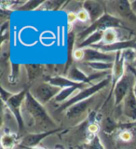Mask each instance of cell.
Instances as JSON below:
<instances>
[{
  "instance_id": "obj_27",
  "label": "cell",
  "mask_w": 136,
  "mask_h": 149,
  "mask_svg": "<svg viewBox=\"0 0 136 149\" xmlns=\"http://www.w3.org/2000/svg\"><path fill=\"white\" fill-rule=\"evenodd\" d=\"M118 128H122L126 130L136 128V121H130V122H126V123H120L118 125Z\"/></svg>"
},
{
  "instance_id": "obj_20",
  "label": "cell",
  "mask_w": 136,
  "mask_h": 149,
  "mask_svg": "<svg viewBox=\"0 0 136 149\" xmlns=\"http://www.w3.org/2000/svg\"><path fill=\"white\" fill-rule=\"evenodd\" d=\"M64 1H43L41 5L36 8V10H54V9H58L63 6Z\"/></svg>"
},
{
  "instance_id": "obj_16",
  "label": "cell",
  "mask_w": 136,
  "mask_h": 149,
  "mask_svg": "<svg viewBox=\"0 0 136 149\" xmlns=\"http://www.w3.org/2000/svg\"><path fill=\"white\" fill-rule=\"evenodd\" d=\"M95 72H112L114 67V63H103V62H91L83 63Z\"/></svg>"
},
{
  "instance_id": "obj_10",
  "label": "cell",
  "mask_w": 136,
  "mask_h": 149,
  "mask_svg": "<svg viewBox=\"0 0 136 149\" xmlns=\"http://www.w3.org/2000/svg\"><path fill=\"white\" fill-rule=\"evenodd\" d=\"M62 129H56L50 132H36V133H29L26 136L23 137L22 140L21 144L24 147H30V148H35L38 146V144L43 139L47 138L50 135L56 133L58 132H61Z\"/></svg>"
},
{
  "instance_id": "obj_9",
  "label": "cell",
  "mask_w": 136,
  "mask_h": 149,
  "mask_svg": "<svg viewBox=\"0 0 136 149\" xmlns=\"http://www.w3.org/2000/svg\"><path fill=\"white\" fill-rule=\"evenodd\" d=\"M126 62H125V58L122 51H118L116 52V61L114 63V67L113 70L111 72V78H112V90L115 88V86L116 85L121 77H122L125 73L126 70H127V67H126Z\"/></svg>"
},
{
  "instance_id": "obj_12",
  "label": "cell",
  "mask_w": 136,
  "mask_h": 149,
  "mask_svg": "<svg viewBox=\"0 0 136 149\" xmlns=\"http://www.w3.org/2000/svg\"><path fill=\"white\" fill-rule=\"evenodd\" d=\"M103 4L99 1H85L83 2L84 8L87 9V11L89 12L91 16V22L93 23L96 22L97 20H99L101 17L105 15V7L103 6Z\"/></svg>"
},
{
  "instance_id": "obj_30",
  "label": "cell",
  "mask_w": 136,
  "mask_h": 149,
  "mask_svg": "<svg viewBox=\"0 0 136 149\" xmlns=\"http://www.w3.org/2000/svg\"><path fill=\"white\" fill-rule=\"evenodd\" d=\"M132 66H133V67H136V59H135V61L133 63V64H130Z\"/></svg>"
},
{
  "instance_id": "obj_5",
  "label": "cell",
  "mask_w": 136,
  "mask_h": 149,
  "mask_svg": "<svg viewBox=\"0 0 136 149\" xmlns=\"http://www.w3.org/2000/svg\"><path fill=\"white\" fill-rule=\"evenodd\" d=\"M135 78L133 74L127 68L124 76L121 77L120 80L116 83V85L113 88V95L115 98V104L119 105L122 102L125 97L130 92L134 86Z\"/></svg>"
},
{
  "instance_id": "obj_32",
  "label": "cell",
  "mask_w": 136,
  "mask_h": 149,
  "mask_svg": "<svg viewBox=\"0 0 136 149\" xmlns=\"http://www.w3.org/2000/svg\"><path fill=\"white\" fill-rule=\"evenodd\" d=\"M78 149H84V148H83V147H79Z\"/></svg>"
},
{
  "instance_id": "obj_14",
  "label": "cell",
  "mask_w": 136,
  "mask_h": 149,
  "mask_svg": "<svg viewBox=\"0 0 136 149\" xmlns=\"http://www.w3.org/2000/svg\"><path fill=\"white\" fill-rule=\"evenodd\" d=\"M65 77L68 79H70L71 81L77 84L87 83V84H91V85H94V84H92L91 82L90 77L78 67V65H72L67 71V74Z\"/></svg>"
},
{
  "instance_id": "obj_28",
  "label": "cell",
  "mask_w": 136,
  "mask_h": 149,
  "mask_svg": "<svg viewBox=\"0 0 136 149\" xmlns=\"http://www.w3.org/2000/svg\"><path fill=\"white\" fill-rule=\"evenodd\" d=\"M127 68L133 74L134 78H135L134 86H133V91H134V94H135V96H136V67H133V66H132V65H127Z\"/></svg>"
},
{
  "instance_id": "obj_4",
  "label": "cell",
  "mask_w": 136,
  "mask_h": 149,
  "mask_svg": "<svg viewBox=\"0 0 136 149\" xmlns=\"http://www.w3.org/2000/svg\"><path fill=\"white\" fill-rule=\"evenodd\" d=\"M61 91H62L61 88L53 86L48 81H45L33 86L29 92L39 104L45 105L51 100H54Z\"/></svg>"
},
{
  "instance_id": "obj_21",
  "label": "cell",
  "mask_w": 136,
  "mask_h": 149,
  "mask_svg": "<svg viewBox=\"0 0 136 149\" xmlns=\"http://www.w3.org/2000/svg\"><path fill=\"white\" fill-rule=\"evenodd\" d=\"M84 149H105L104 146L101 142V139L99 136H93L92 138H91V140L89 141L87 143H84L83 146Z\"/></svg>"
},
{
  "instance_id": "obj_25",
  "label": "cell",
  "mask_w": 136,
  "mask_h": 149,
  "mask_svg": "<svg viewBox=\"0 0 136 149\" xmlns=\"http://www.w3.org/2000/svg\"><path fill=\"white\" fill-rule=\"evenodd\" d=\"M99 130H100V126H99V124H98L97 122L92 121L91 123L89 124V126H88V132L92 134L93 136L97 135V133L99 132Z\"/></svg>"
},
{
  "instance_id": "obj_1",
  "label": "cell",
  "mask_w": 136,
  "mask_h": 149,
  "mask_svg": "<svg viewBox=\"0 0 136 149\" xmlns=\"http://www.w3.org/2000/svg\"><path fill=\"white\" fill-rule=\"evenodd\" d=\"M22 116L23 122L30 118L33 126L39 132H46L56 130V125L52 118L48 115L44 105L39 104L30 92L26 93L25 99L22 105Z\"/></svg>"
},
{
  "instance_id": "obj_24",
  "label": "cell",
  "mask_w": 136,
  "mask_h": 149,
  "mask_svg": "<svg viewBox=\"0 0 136 149\" xmlns=\"http://www.w3.org/2000/svg\"><path fill=\"white\" fill-rule=\"evenodd\" d=\"M119 139L125 143L130 142L133 140V133L129 130H124L119 133Z\"/></svg>"
},
{
  "instance_id": "obj_6",
  "label": "cell",
  "mask_w": 136,
  "mask_h": 149,
  "mask_svg": "<svg viewBox=\"0 0 136 149\" xmlns=\"http://www.w3.org/2000/svg\"><path fill=\"white\" fill-rule=\"evenodd\" d=\"M26 92L24 91H22L18 93L13 94V96L9 99L6 104L7 107L11 111V113L16 118L18 124H19V130H22L24 128V122H23L22 116V102L25 99Z\"/></svg>"
},
{
  "instance_id": "obj_2",
  "label": "cell",
  "mask_w": 136,
  "mask_h": 149,
  "mask_svg": "<svg viewBox=\"0 0 136 149\" xmlns=\"http://www.w3.org/2000/svg\"><path fill=\"white\" fill-rule=\"evenodd\" d=\"M121 22L119 19H116V17L110 15V14L105 13L104 16L101 17L99 20L94 22L90 26L85 28V30L80 32L77 35V44L80 43L81 41L86 39L89 36H91L93 33L97 31H105L108 28H116L121 27Z\"/></svg>"
},
{
  "instance_id": "obj_17",
  "label": "cell",
  "mask_w": 136,
  "mask_h": 149,
  "mask_svg": "<svg viewBox=\"0 0 136 149\" xmlns=\"http://www.w3.org/2000/svg\"><path fill=\"white\" fill-rule=\"evenodd\" d=\"M118 37H119V34L115 28H108V29L105 30L103 39L101 41V43L98 45L106 46V45L114 44L116 42H118Z\"/></svg>"
},
{
  "instance_id": "obj_3",
  "label": "cell",
  "mask_w": 136,
  "mask_h": 149,
  "mask_svg": "<svg viewBox=\"0 0 136 149\" xmlns=\"http://www.w3.org/2000/svg\"><path fill=\"white\" fill-rule=\"evenodd\" d=\"M110 81H112L111 76L107 77L105 79L101 80L100 82H98V83L94 84V85L90 86L89 88H85V90L81 91L77 96H75L70 101L64 102V104H63L61 106H59V108L57 109V112H58V113H62L63 111L68 109L70 106L76 104H77V102L85 101L87 99H90V98H91L96 92L100 91L101 90H103V88H105L110 83Z\"/></svg>"
},
{
  "instance_id": "obj_13",
  "label": "cell",
  "mask_w": 136,
  "mask_h": 149,
  "mask_svg": "<svg viewBox=\"0 0 136 149\" xmlns=\"http://www.w3.org/2000/svg\"><path fill=\"white\" fill-rule=\"evenodd\" d=\"M91 102H92V97L90 98V99L79 102H77V104L70 106L68 109L65 110L66 111L65 118H66L67 119H70V120L79 118V116H82L87 111V109L89 108V107H90Z\"/></svg>"
},
{
  "instance_id": "obj_7",
  "label": "cell",
  "mask_w": 136,
  "mask_h": 149,
  "mask_svg": "<svg viewBox=\"0 0 136 149\" xmlns=\"http://www.w3.org/2000/svg\"><path fill=\"white\" fill-rule=\"evenodd\" d=\"M84 60L82 63L103 62V63H115L116 52H104L93 48L84 49Z\"/></svg>"
},
{
  "instance_id": "obj_29",
  "label": "cell",
  "mask_w": 136,
  "mask_h": 149,
  "mask_svg": "<svg viewBox=\"0 0 136 149\" xmlns=\"http://www.w3.org/2000/svg\"><path fill=\"white\" fill-rule=\"evenodd\" d=\"M130 7H132L133 11L134 12V14H136V1H130Z\"/></svg>"
},
{
  "instance_id": "obj_19",
  "label": "cell",
  "mask_w": 136,
  "mask_h": 149,
  "mask_svg": "<svg viewBox=\"0 0 136 149\" xmlns=\"http://www.w3.org/2000/svg\"><path fill=\"white\" fill-rule=\"evenodd\" d=\"M17 138L13 133H4L1 137V146L3 149H11L16 144Z\"/></svg>"
},
{
  "instance_id": "obj_11",
  "label": "cell",
  "mask_w": 136,
  "mask_h": 149,
  "mask_svg": "<svg viewBox=\"0 0 136 149\" xmlns=\"http://www.w3.org/2000/svg\"><path fill=\"white\" fill-rule=\"evenodd\" d=\"M122 112L126 118H130L132 121H136V96L133 88L122 102Z\"/></svg>"
},
{
  "instance_id": "obj_23",
  "label": "cell",
  "mask_w": 136,
  "mask_h": 149,
  "mask_svg": "<svg viewBox=\"0 0 136 149\" xmlns=\"http://www.w3.org/2000/svg\"><path fill=\"white\" fill-rule=\"evenodd\" d=\"M84 56H85L84 49L75 48L74 50L72 51V59L77 63H82L84 60Z\"/></svg>"
},
{
  "instance_id": "obj_26",
  "label": "cell",
  "mask_w": 136,
  "mask_h": 149,
  "mask_svg": "<svg viewBox=\"0 0 136 149\" xmlns=\"http://www.w3.org/2000/svg\"><path fill=\"white\" fill-rule=\"evenodd\" d=\"M66 18H67V23L69 25H73L75 24L78 20H77V12L75 11H69L66 14Z\"/></svg>"
},
{
  "instance_id": "obj_15",
  "label": "cell",
  "mask_w": 136,
  "mask_h": 149,
  "mask_svg": "<svg viewBox=\"0 0 136 149\" xmlns=\"http://www.w3.org/2000/svg\"><path fill=\"white\" fill-rule=\"evenodd\" d=\"M48 82L50 83L51 85L61 88L62 90H63V88H70V87H73V86L77 85V83H75V82L71 81L66 77H59V76L49 77L48 78Z\"/></svg>"
},
{
  "instance_id": "obj_22",
  "label": "cell",
  "mask_w": 136,
  "mask_h": 149,
  "mask_svg": "<svg viewBox=\"0 0 136 149\" xmlns=\"http://www.w3.org/2000/svg\"><path fill=\"white\" fill-rule=\"evenodd\" d=\"M77 20L82 22V23H86L88 22H91V16L89 12L87 11V9H85L84 8H79L77 11Z\"/></svg>"
},
{
  "instance_id": "obj_18",
  "label": "cell",
  "mask_w": 136,
  "mask_h": 149,
  "mask_svg": "<svg viewBox=\"0 0 136 149\" xmlns=\"http://www.w3.org/2000/svg\"><path fill=\"white\" fill-rule=\"evenodd\" d=\"M26 74L29 82H33L36 77H38L42 73V66L37 64H29L25 66Z\"/></svg>"
},
{
  "instance_id": "obj_31",
  "label": "cell",
  "mask_w": 136,
  "mask_h": 149,
  "mask_svg": "<svg viewBox=\"0 0 136 149\" xmlns=\"http://www.w3.org/2000/svg\"><path fill=\"white\" fill-rule=\"evenodd\" d=\"M33 149H45V148H43V147H41V146H36V147H35V148H33Z\"/></svg>"
},
{
  "instance_id": "obj_8",
  "label": "cell",
  "mask_w": 136,
  "mask_h": 149,
  "mask_svg": "<svg viewBox=\"0 0 136 149\" xmlns=\"http://www.w3.org/2000/svg\"><path fill=\"white\" fill-rule=\"evenodd\" d=\"M113 7L112 8V13L116 19L122 18L125 20L129 21H136L135 14L133 11L132 7H130V1H115V2H109Z\"/></svg>"
}]
</instances>
